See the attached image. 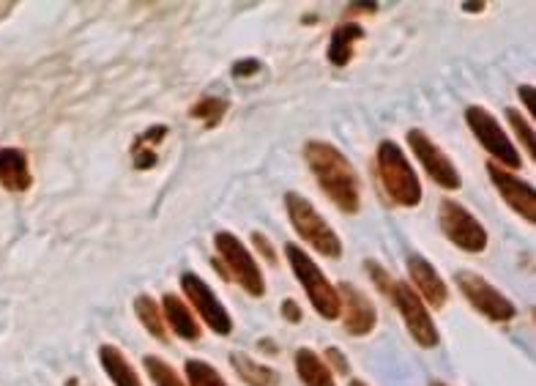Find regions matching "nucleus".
Here are the masks:
<instances>
[{
  "label": "nucleus",
  "instance_id": "f257e3e1",
  "mask_svg": "<svg viewBox=\"0 0 536 386\" xmlns=\"http://www.w3.org/2000/svg\"><path fill=\"white\" fill-rule=\"evenodd\" d=\"M304 157H307L312 176L318 178L320 189L337 203V209L345 214H356L361 206L359 176L340 148L326 140H310L304 146Z\"/></svg>",
  "mask_w": 536,
  "mask_h": 386
},
{
  "label": "nucleus",
  "instance_id": "f03ea898",
  "mask_svg": "<svg viewBox=\"0 0 536 386\" xmlns=\"http://www.w3.org/2000/svg\"><path fill=\"white\" fill-rule=\"evenodd\" d=\"M378 176L386 195L405 209H416L422 203V184L416 170L394 140H383L378 146Z\"/></svg>",
  "mask_w": 536,
  "mask_h": 386
},
{
  "label": "nucleus",
  "instance_id": "7ed1b4c3",
  "mask_svg": "<svg viewBox=\"0 0 536 386\" xmlns=\"http://www.w3.org/2000/svg\"><path fill=\"white\" fill-rule=\"evenodd\" d=\"M285 255H288L293 274H296V280L301 282V288L307 291L312 307L318 310V315H323L326 321L340 318V296H337V288L326 280V274L320 272L318 263L312 261L299 244H288V247H285Z\"/></svg>",
  "mask_w": 536,
  "mask_h": 386
},
{
  "label": "nucleus",
  "instance_id": "20e7f679",
  "mask_svg": "<svg viewBox=\"0 0 536 386\" xmlns=\"http://www.w3.org/2000/svg\"><path fill=\"white\" fill-rule=\"evenodd\" d=\"M285 209L293 222V228L299 230V236H304L307 244H312L320 255L326 258H340L342 255V241L337 239V233L331 230V225L320 217L310 200L301 198L296 192L285 195Z\"/></svg>",
  "mask_w": 536,
  "mask_h": 386
},
{
  "label": "nucleus",
  "instance_id": "39448f33",
  "mask_svg": "<svg viewBox=\"0 0 536 386\" xmlns=\"http://www.w3.org/2000/svg\"><path fill=\"white\" fill-rule=\"evenodd\" d=\"M214 247H217L219 263L225 266L227 277L238 280V285L249 296H258L260 299L266 293V282H263V272H260V266L252 258V252L233 233H227V230H219L217 236H214Z\"/></svg>",
  "mask_w": 536,
  "mask_h": 386
},
{
  "label": "nucleus",
  "instance_id": "423d86ee",
  "mask_svg": "<svg viewBox=\"0 0 536 386\" xmlns=\"http://www.w3.org/2000/svg\"><path fill=\"white\" fill-rule=\"evenodd\" d=\"M465 121H468V129H471L476 140H479V146L485 148L487 154L495 159V165L509 167V170H517V167L523 165L515 143L506 137L501 124L495 121L493 115L487 113L485 107H468V110H465Z\"/></svg>",
  "mask_w": 536,
  "mask_h": 386
},
{
  "label": "nucleus",
  "instance_id": "0eeeda50",
  "mask_svg": "<svg viewBox=\"0 0 536 386\" xmlns=\"http://www.w3.org/2000/svg\"><path fill=\"white\" fill-rule=\"evenodd\" d=\"M454 280L460 285V291L468 299V304L479 310V313L495 321V324H506V321H512L517 315L515 304L506 299L504 293L493 288L490 282L482 280L479 274L474 272H457L454 274Z\"/></svg>",
  "mask_w": 536,
  "mask_h": 386
},
{
  "label": "nucleus",
  "instance_id": "6e6552de",
  "mask_svg": "<svg viewBox=\"0 0 536 386\" xmlns=\"http://www.w3.org/2000/svg\"><path fill=\"white\" fill-rule=\"evenodd\" d=\"M441 230L444 236L452 241L454 247H460L463 252H485L487 247V230L482 228V222L476 220L471 211L454 203V200H444L441 203Z\"/></svg>",
  "mask_w": 536,
  "mask_h": 386
},
{
  "label": "nucleus",
  "instance_id": "1a4fd4ad",
  "mask_svg": "<svg viewBox=\"0 0 536 386\" xmlns=\"http://www.w3.org/2000/svg\"><path fill=\"white\" fill-rule=\"evenodd\" d=\"M389 296H392V302L397 304V310H400L402 321L408 326L413 340L422 345V348L438 345V329H435L433 318L427 313L424 302L419 299V293L413 291L408 282H394Z\"/></svg>",
  "mask_w": 536,
  "mask_h": 386
},
{
  "label": "nucleus",
  "instance_id": "9d476101",
  "mask_svg": "<svg viewBox=\"0 0 536 386\" xmlns=\"http://www.w3.org/2000/svg\"><path fill=\"white\" fill-rule=\"evenodd\" d=\"M408 143L413 148V157L419 159V165L424 167V173L433 178L441 189H460L463 178L457 173V167L452 165V159L446 157L441 148L435 146L430 137L424 135L422 129H411L408 132Z\"/></svg>",
  "mask_w": 536,
  "mask_h": 386
},
{
  "label": "nucleus",
  "instance_id": "9b49d317",
  "mask_svg": "<svg viewBox=\"0 0 536 386\" xmlns=\"http://www.w3.org/2000/svg\"><path fill=\"white\" fill-rule=\"evenodd\" d=\"M181 288L189 296V302L195 304V313L206 321V326L214 334H230L233 332V318L227 315L222 302L217 299V293L211 291L206 280H200L197 274L186 272L181 277Z\"/></svg>",
  "mask_w": 536,
  "mask_h": 386
},
{
  "label": "nucleus",
  "instance_id": "f8f14e48",
  "mask_svg": "<svg viewBox=\"0 0 536 386\" xmlns=\"http://www.w3.org/2000/svg\"><path fill=\"white\" fill-rule=\"evenodd\" d=\"M487 173H490V178H493L495 189L501 192V198L509 203V209L515 211V214H520L523 220L531 222L534 225L536 222V192L534 187L528 184V181H523V178L512 176L509 170H504L501 165H495V162H490L487 165Z\"/></svg>",
  "mask_w": 536,
  "mask_h": 386
},
{
  "label": "nucleus",
  "instance_id": "ddd939ff",
  "mask_svg": "<svg viewBox=\"0 0 536 386\" xmlns=\"http://www.w3.org/2000/svg\"><path fill=\"white\" fill-rule=\"evenodd\" d=\"M337 296H340V313L345 310V329L353 334V337H364L370 334L378 324V315H375V307L372 302L348 282L337 285Z\"/></svg>",
  "mask_w": 536,
  "mask_h": 386
},
{
  "label": "nucleus",
  "instance_id": "4468645a",
  "mask_svg": "<svg viewBox=\"0 0 536 386\" xmlns=\"http://www.w3.org/2000/svg\"><path fill=\"white\" fill-rule=\"evenodd\" d=\"M408 272H411V280L416 285L419 299L430 304V307H435V310H441L446 299H449V291H446V282L435 272L433 263L424 261L422 255H411L408 258Z\"/></svg>",
  "mask_w": 536,
  "mask_h": 386
},
{
  "label": "nucleus",
  "instance_id": "2eb2a0df",
  "mask_svg": "<svg viewBox=\"0 0 536 386\" xmlns=\"http://www.w3.org/2000/svg\"><path fill=\"white\" fill-rule=\"evenodd\" d=\"M31 167L20 148H0V184L9 192H25L31 187Z\"/></svg>",
  "mask_w": 536,
  "mask_h": 386
},
{
  "label": "nucleus",
  "instance_id": "dca6fc26",
  "mask_svg": "<svg viewBox=\"0 0 536 386\" xmlns=\"http://www.w3.org/2000/svg\"><path fill=\"white\" fill-rule=\"evenodd\" d=\"M162 310H165V324H170V329L186 340V343H197L200 340V324L195 321V315L189 313V307L184 304L181 296H173V293H167L165 299H162Z\"/></svg>",
  "mask_w": 536,
  "mask_h": 386
},
{
  "label": "nucleus",
  "instance_id": "f3484780",
  "mask_svg": "<svg viewBox=\"0 0 536 386\" xmlns=\"http://www.w3.org/2000/svg\"><path fill=\"white\" fill-rule=\"evenodd\" d=\"M296 373H299L304 386H337L331 378L329 365L320 359L310 348H299L296 351Z\"/></svg>",
  "mask_w": 536,
  "mask_h": 386
},
{
  "label": "nucleus",
  "instance_id": "a211bd4d",
  "mask_svg": "<svg viewBox=\"0 0 536 386\" xmlns=\"http://www.w3.org/2000/svg\"><path fill=\"white\" fill-rule=\"evenodd\" d=\"M364 39V31L356 22H348V25H337L334 33H331L329 44V61L334 66H348V61L353 58V44Z\"/></svg>",
  "mask_w": 536,
  "mask_h": 386
},
{
  "label": "nucleus",
  "instance_id": "6ab92c4d",
  "mask_svg": "<svg viewBox=\"0 0 536 386\" xmlns=\"http://www.w3.org/2000/svg\"><path fill=\"white\" fill-rule=\"evenodd\" d=\"M99 359H102L104 373L113 378L115 386H143L137 373L132 370V365L126 362L124 354L115 345H102L99 348Z\"/></svg>",
  "mask_w": 536,
  "mask_h": 386
},
{
  "label": "nucleus",
  "instance_id": "aec40b11",
  "mask_svg": "<svg viewBox=\"0 0 536 386\" xmlns=\"http://www.w3.org/2000/svg\"><path fill=\"white\" fill-rule=\"evenodd\" d=\"M233 367H236V373L244 378V384L249 386H277L279 376L271 370V367L260 365L255 359H249L247 354H233Z\"/></svg>",
  "mask_w": 536,
  "mask_h": 386
},
{
  "label": "nucleus",
  "instance_id": "412c9836",
  "mask_svg": "<svg viewBox=\"0 0 536 386\" xmlns=\"http://www.w3.org/2000/svg\"><path fill=\"white\" fill-rule=\"evenodd\" d=\"M134 313L140 318V324L148 329V332L154 334L156 340H167V329H165V315L159 310V304L151 299V296H137V302H134Z\"/></svg>",
  "mask_w": 536,
  "mask_h": 386
},
{
  "label": "nucleus",
  "instance_id": "4be33fe9",
  "mask_svg": "<svg viewBox=\"0 0 536 386\" xmlns=\"http://www.w3.org/2000/svg\"><path fill=\"white\" fill-rule=\"evenodd\" d=\"M167 135L165 126H154L151 132H145L143 137H137L132 146V157H134V167L140 170H148V167L156 165V154L151 151V146H156V140H162Z\"/></svg>",
  "mask_w": 536,
  "mask_h": 386
},
{
  "label": "nucleus",
  "instance_id": "5701e85b",
  "mask_svg": "<svg viewBox=\"0 0 536 386\" xmlns=\"http://www.w3.org/2000/svg\"><path fill=\"white\" fill-rule=\"evenodd\" d=\"M225 113H227V99H219V96H203V99L192 107V118L206 121L208 129L219 126V121L225 118Z\"/></svg>",
  "mask_w": 536,
  "mask_h": 386
},
{
  "label": "nucleus",
  "instance_id": "b1692460",
  "mask_svg": "<svg viewBox=\"0 0 536 386\" xmlns=\"http://www.w3.org/2000/svg\"><path fill=\"white\" fill-rule=\"evenodd\" d=\"M186 378H189V386H227L225 378L219 376L208 362H200V359L186 362Z\"/></svg>",
  "mask_w": 536,
  "mask_h": 386
},
{
  "label": "nucleus",
  "instance_id": "393cba45",
  "mask_svg": "<svg viewBox=\"0 0 536 386\" xmlns=\"http://www.w3.org/2000/svg\"><path fill=\"white\" fill-rule=\"evenodd\" d=\"M145 370H148V376L154 381L156 386H186L181 384V378L176 376V370L167 365L165 359H159V356H145Z\"/></svg>",
  "mask_w": 536,
  "mask_h": 386
},
{
  "label": "nucleus",
  "instance_id": "a878e982",
  "mask_svg": "<svg viewBox=\"0 0 536 386\" xmlns=\"http://www.w3.org/2000/svg\"><path fill=\"white\" fill-rule=\"evenodd\" d=\"M506 118H509V124H512V129H515L517 140L526 146L528 157L536 159V148H534V126H531V121L528 118H523V113L520 110H515V107H509L506 110Z\"/></svg>",
  "mask_w": 536,
  "mask_h": 386
},
{
  "label": "nucleus",
  "instance_id": "bb28decb",
  "mask_svg": "<svg viewBox=\"0 0 536 386\" xmlns=\"http://www.w3.org/2000/svg\"><path fill=\"white\" fill-rule=\"evenodd\" d=\"M364 269L370 272V277L375 280V285H378V288H381L383 293H392L394 282H392V277H389V274L383 272V266H378L375 261H367V263H364Z\"/></svg>",
  "mask_w": 536,
  "mask_h": 386
},
{
  "label": "nucleus",
  "instance_id": "cd10ccee",
  "mask_svg": "<svg viewBox=\"0 0 536 386\" xmlns=\"http://www.w3.org/2000/svg\"><path fill=\"white\" fill-rule=\"evenodd\" d=\"M326 362H331V367H334L337 373H342V376H348V370H351L348 359H345L337 348H329V351H326Z\"/></svg>",
  "mask_w": 536,
  "mask_h": 386
},
{
  "label": "nucleus",
  "instance_id": "c85d7f7f",
  "mask_svg": "<svg viewBox=\"0 0 536 386\" xmlns=\"http://www.w3.org/2000/svg\"><path fill=\"white\" fill-rule=\"evenodd\" d=\"M252 244L263 252V258H266L268 263H277V252H274V247L268 244V239L263 236V233H252Z\"/></svg>",
  "mask_w": 536,
  "mask_h": 386
},
{
  "label": "nucleus",
  "instance_id": "c756f323",
  "mask_svg": "<svg viewBox=\"0 0 536 386\" xmlns=\"http://www.w3.org/2000/svg\"><path fill=\"white\" fill-rule=\"evenodd\" d=\"M255 72H260V61H255V58H249V61H241L233 66V74H236V77H252Z\"/></svg>",
  "mask_w": 536,
  "mask_h": 386
},
{
  "label": "nucleus",
  "instance_id": "7c9ffc66",
  "mask_svg": "<svg viewBox=\"0 0 536 386\" xmlns=\"http://www.w3.org/2000/svg\"><path fill=\"white\" fill-rule=\"evenodd\" d=\"M282 315L288 318L290 324H299L301 318H304V315H301V310H299V304L293 302V299H288V302H282Z\"/></svg>",
  "mask_w": 536,
  "mask_h": 386
},
{
  "label": "nucleus",
  "instance_id": "2f4dec72",
  "mask_svg": "<svg viewBox=\"0 0 536 386\" xmlns=\"http://www.w3.org/2000/svg\"><path fill=\"white\" fill-rule=\"evenodd\" d=\"M520 99H523L528 110L534 113V88H531V85H520Z\"/></svg>",
  "mask_w": 536,
  "mask_h": 386
},
{
  "label": "nucleus",
  "instance_id": "473e14b6",
  "mask_svg": "<svg viewBox=\"0 0 536 386\" xmlns=\"http://www.w3.org/2000/svg\"><path fill=\"white\" fill-rule=\"evenodd\" d=\"M465 11H482L485 9V3H463Z\"/></svg>",
  "mask_w": 536,
  "mask_h": 386
},
{
  "label": "nucleus",
  "instance_id": "72a5a7b5",
  "mask_svg": "<svg viewBox=\"0 0 536 386\" xmlns=\"http://www.w3.org/2000/svg\"><path fill=\"white\" fill-rule=\"evenodd\" d=\"M351 386H367V384H364V381H359V378H356V381H351Z\"/></svg>",
  "mask_w": 536,
  "mask_h": 386
},
{
  "label": "nucleus",
  "instance_id": "f704fd0d",
  "mask_svg": "<svg viewBox=\"0 0 536 386\" xmlns=\"http://www.w3.org/2000/svg\"><path fill=\"white\" fill-rule=\"evenodd\" d=\"M433 386H446V384H441V381H433Z\"/></svg>",
  "mask_w": 536,
  "mask_h": 386
}]
</instances>
